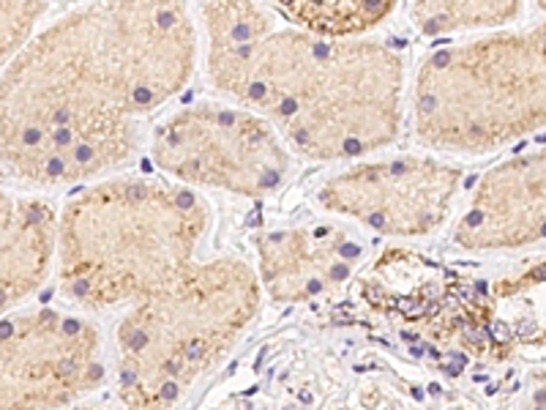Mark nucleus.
Returning a JSON list of instances; mask_svg holds the SVG:
<instances>
[{"label":"nucleus","instance_id":"f257e3e1","mask_svg":"<svg viewBox=\"0 0 546 410\" xmlns=\"http://www.w3.org/2000/svg\"><path fill=\"white\" fill-rule=\"evenodd\" d=\"M197 69L188 0H85L0 71V167L33 189L120 173Z\"/></svg>","mask_w":546,"mask_h":410},{"label":"nucleus","instance_id":"f03ea898","mask_svg":"<svg viewBox=\"0 0 546 410\" xmlns=\"http://www.w3.org/2000/svg\"><path fill=\"white\" fill-rule=\"evenodd\" d=\"M194 17L210 88L268 120L295 159L355 161L401 137L407 66L394 44L279 22L263 0H200Z\"/></svg>","mask_w":546,"mask_h":410},{"label":"nucleus","instance_id":"7ed1b4c3","mask_svg":"<svg viewBox=\"0 0 546 410\" xmlns=\"http://www.w3.org/2000/svg\"><path fill=\"white\" fill-rule=\"evenodd\" d=\"M210 224V202L169 178L115 173L82 183L57 211V293L76 312H123L200 260Z\"/></svg>","mask_w":546,"mask_h":410},{"label":"nucleus","instance_id":"20e7f679","mask_svg":"<svg viewBox=\"0 0 546 410\" xmlns=\"http://www.w3.org/2000/svg\"><path fill=\"white\" fill-rule=\"evenodd\" d=\"M263 301L254 268L219 254L123 309L107 358L118 408L178 410L241 345Z\"/></svg>","mask_w":546,"mask_h":410},{"label":"nucleus","instance_id":"39448f33","mask_svg":"<svg viewBox=\"0 0 546 410\" xmlns=\"http://www.w3.org/2000/svg\"><path fill=\"white\" fill-rule=\"evenodd\" d=\"M404 118L415 142L440 156H491L544 129L546 28L459 36L415 69Z\"/></svg>","mask_w":546,"mask_h":410},{"label":"nucleus","instance_id":"423d86ee","mask_svg":"<svg viewBox=\"0 0 546 410\" xmlns=\"http://www.w3.org/2000/svg\"><path fill=\"white\" fill-rule=\"evenodd\" d=\"M145 151L169 181L243 200L276 195L295 167V156L273 126L232 101L178 107L156 120Z\"/></svg>","mask_w":546,"mask_h":410},{"label":"nucleus","instance_id":"0eeeda50","mask_svg":"<svg viewBox=\"0 0 546 410\" xmlns=\"http://www.w3.org/2000/svg\"><path fill=\"white\" fill-rule=\"evenodd\" d=\"M110 375L98 323L85 312L17 306L0 314V410H60Z\"/></svg>","mask_w":546,"mask_h":410},{"label":"nucleus","instance_id":"6e6552de","mask_svg":"<svg viewBox=\"0 0 546 410\" xmlns=\"http://www.w3.org/2000/svg\"><path fill=\"white\" fill-rule=\"evenodd\" d=\"M464 170L426 153L363 156L328 175L317 192L325 214L385 238H426L448 222Z\"/></svg>","mask_w":546,"mask_h":410},{"label":"nucleus","instance_id":"1a4fd4ad","mask_svg":"<svg viewBox=\"0 0 546 410\" xmlns=\"http://www.w3.org/2000/svg\"><path fill=\"white\" fill-rule=\"evenodd\" d=\"M546 159L544 151L497 161L475 181L453 224V243L464 252H513L544 241Z\"/></svg>","mask_w":546,"mask_h":410},{"label":"nucleus","instance_id":"9d476101","mask_svg":"<svg viewBox=\"0 0 546 410\" xmlns=\"http://www.w3.org/2000/svg\"><path fill=\"white\" fill-rule=\"evenodd\" d=\"M254 254L251 268L263 295L276 304H301L347 282L363 246L336 224H301L260 233Z\"/></svg>","mask_w":546,"mask_h":410},{"label":"nucleus","instance_id":"9b49d317","mask_svg":"<svg viewBox=\"0 0 546 410\" xmlns=\"http://www.w3.org/2000/svg\"><path fill=\"white\" fill-rule=\"evenodd\" d=\"M57 211L47 197L0 183V314L30 301L52 276Z\"/></svg>","mask_w":546,"mask_h":410},{"label":"nucleus","instance_id":"f8f14e48","mask_svg":"<svg viewBox=\"0 0 546 410\" xmlns=\"http://www.w3.org/2000/svg\"><path fill=\"white\" fill-rule=\"evenodd\" d=\"M410 20L423 36H464L511 28L525 0H407Z\"/></svg>","mask_w":546,"mask_h":410},{"label":"nucleus","instance_id":"ddd939ff","mask_svg":"<svg viewBox=\"0 0 546 410\" xmlns=\"http://www.w3.org/2000/svg\"><path fill=\"white\" fill-rule=\"evenodd\" d=\"M287 22L333 36H369L396 8V0H273Z\"/></svg>","mask_w":546,"mask_h":410},{"label":"nucleus","instance_id":"4468645a","mask_svg":"<svg viewBox=\"0 0 546 410\" xmlns=\"http://www.w3.org/2000/svg\"><path fill=\"white\" fill-rule=\"evenodd\" d=\"M47 8L49 0H0V71L36 36Z\"/></svg>","mask_w":546,"mask_h":410},{"label":"nucleus","instance_id":"2eb2a0df","mask_svg":"<svg viewBox=\"0 0 546 410\" xmlns=\"http://www.w3.org/2000/svg\"><path fill=\"white\" fill-rule=\"evenodd\" d=\"M60 410H120L118 405H98V402H74V405H66Z\"/></svg>","mask_w":546,"mask_h":410}]
</instances>
